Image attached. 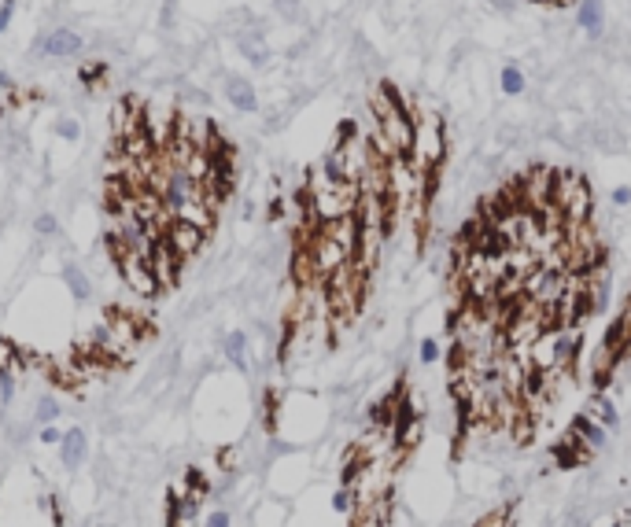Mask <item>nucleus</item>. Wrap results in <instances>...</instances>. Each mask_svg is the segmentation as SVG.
Here are the masks:
<instances>
[{"label":"nucleus","instance_id":"f257e3e1","mask_svg":"<svg viewBox=\"0 0 631 527\" xmlns=\"http://www.w3.org/2000/svg\"><path fill=\"white\" fill-rule=\"evenodd\" d=\"M307 203L310 210H314L318 221H336V218H347V214L358 210V199H362V188L355 181H340V177H329L322 170H314V174L307 177Z\"/></svg>","mask_w":631,"mask_h":527},{"label":"nucleus","instance_id":"f03ea898","mask_svg":"<svg viewBox=\"0 0 631 527\" xmlns=\"http://www.w3.org/2000/svg\"><path fill=\"white\" fill-rule=\"evenodd\" d=\"M417 137H414V152L406 163H414L417 174H425V170H440L443 159H447V133H443V122L440 115H421L417 118Z\"/></svg>","mask_w":631,"mask_h":527},{"label":"nucleus","instance_id":"7ed1b4c3","mask_svg":"<svg viewBox=\"0 0 631 527\" xmlns=\"http://www.w3.org/2000/svg\"><path fill=\"white\" fill-rule=\"evenodd\" d=\"M591 185L580 177V174H554V210L561 214L569 225H583L587 218H591Z\"/></svg>","mask_w":631,"mask_h":527},{"label":"nucleus","instance_id":"20e7f679","mask_svg":"<svg viewBox=\"0 0 631 527\" xmlns=\"http://www.w3.org/2000/svg\"><path fill=\"white\" fill-rule=\"evenodd\" d=\"M203 236H207V229H200V225H192V221H185V218H174L163 229V240L174 247V251L181 255V258H192L203 247Z\"/></svg>","mask_w":631,"mask_h":527},{"label":"nucleus","instance_id":"39448f33","mask_svg":"<svg viewBox=\"0 0 631 527\" xmlns=\"http://www.w3.org/2000/svg\"><path fill=\"white\" fill-rule=\"evenodd\" d=\"M148 262H152V273H155V281L163 284V288H170V284H177V277H181V258L174 247H170L163 236L155 240V247H152V255H148Z\"/></svg>","mask_w":631,"mask_h":527},{"label":"nucleus","instance_id":"423d86ee","mask_svg":"<svg viewBox=\"0 0 631 527\" xmlns=\"http://www.w3.org/2000/svg\"><path fill=\"white\" fill-rule=\"evenodd\" d=\"M37 52H41V56H48V59H70V56H78V52H81V37L74 34V30H67V26L48 30V34L41 37Z\"/></svg>","mask_w":631,"mask_h":527},{"label":"nucleus","instance_id":"0eeeda50","mask_svg":"<svg viewBox=\"0 0 631 527\" xmlns=\"http://www.w3.org/2000/svg\"><path fill=\"white\" fill-rule=\"evenodd\" d=\"M417 432H421V413L414 410V402L406 399H399V410H395V424H391V435H395V443H399L402 450H410L414 446V439H417Z\"/></svg>","mask_w":631,"mask_h":527},{"label":"nucleus","instance_id":"6e6552de","mask_svg":"<svg viewBox=\"0 0 631 527\" xmlns=\"http://www.w3.org/2000/svg\"><path fill=\"white\" fill-rule=\"evenodd\" d=\"M56 450H59V461H63V468H67V472L81 468L85 457H89V439H85V428H70V432H63V443Z\"/></svg>","mask_w":631,"mask_h":527},{"label":"nucleus","instance_id":"1a4fd4ad","mask_svg":"<svg viewBox=\"0 0 631 527\" xmlns=\"http://www.w3.org/2000/svg\"><path fill=\"white\" fill-rule=\"evenodd\" d=\"M226 100L233 103V111H240V115L259 111V92H255V85L248 78H237V74L226 78Z\"/></svg>","mask_w":631,"mask_h":527},{"label":"nucleus","instance_id":"9d476101","mask_svg":"<svg viewBox=\"0 0 631 527\" xmlns=\"http://www.w3.org/2000/svg\"><path fill=\"white\" fill-rule=\"evenodd\" d=\"M576 26H580L587 37H602V30H605V4L602 0H580V8H576Z\"/></svg>","mask_w":631,"mask_h":527},{"label":"nucleus","instance_id":"9b49d317","mask_svg":"<svg viewBox=\"0 0 631 527\" xmlns=\"http://www.w3.org/2000/svg\"><path fill=\"white\" fill-rule=\"evenodd\" d=\"M583 439L576 435V432H569V439H565V443H558L554 446V461H558L561 468H580L583 461H587V454H583Z\"/></svg>","mask_w":631,"mask_h":527},{"label":"nucleus","instance_id":"f8f14e48","mask_svg":"<svg viewBox=\"0 0 631 527\" xmlns=\"http://www.w3.org/2000/svg\"><path fill=\"white\" fill-rule=\"evenodd\" d=\"M572 432L580 435L587 446H602V443H605V428L598 424L591 413H576V417H572Z\"/></svg>","mask_w":631,"mask_h":527},{"label":"nucleus","instance_id":"ddd939ff","mask_svg":"<svg viewBox=\"0 0 631 527\" xmlns=\"http://www.w3.org/2000/svg\"><path fill=\"white\" fill-rule=\"evenodd\" d=\"M587 413H591V417H594V421L602 424V428H617V424H620V417H617V406L609 402V395H605V391H598V395H594V399H591V406H587Z\"/></svg>","mask_w":631,"mask_h":527},{"label":"nucleus","instance_id":"4468645a","mask_svg":"<svg viewBox=\"0 0 631 527\" xmlns=\"http://www.w3.org/2000/svg\"><path fill=\"white\" fill-rule=\"evenodd\" d=\"M108 74H111L108 59H93V63H85V67L78 70V81L85 85V89H100V85L108 81Z\"/></svg>","mask_w":631,"mask_h":527},{"label":"nucleus","instance_id":"2eb2a0df","mask_svg":"<svg viewBox=\"0 0 631 527\" xmlns=\"http://www.w3.org/2000/svg\"><path fill=\"white\" fill-rule=\"evenodd\" d=\"M498 85H502L506 96H521L524 89H528V78H524V70L517 67V63H506L502 74H498Z\"/></svg>","mask_w":631,"mask_h":527},{"label":"nucleus","instance_id":"dca6fc26","mask_svg":"<svg viewBox=\"0 0 631 527\" xmlns=\"http://www.w3.org/2000/svg\"><path fill=\"white\" fill-rule=\"evenodd\" d=\"M226 358L237 369H248V332H229L226 336Z\"/></svg>","mask_w":631,"mask_h":527},{"label":"nucleus","instance_id":"f3484780","mask_svg":"<svg viewBox=\"0 0 631 527\" xmlns=\"http://www.w3.org/2000/svg\"><path fill=\"white\" fill-rule=\"evenodd\" d=\"M63 284L70 288L74 299H89L93 295V281L78 270V266H67V270H63Z\"/></svg>","mask_w":631,"mask_h":527},{"label":"nucleus","instance_id":"a211bd4d","mask_svg":"<svg viewBox=\"0 0 631 527\" xmlns=\"http://www.w3.org/2000/svg\"><path fill=\"white\" fill-rule=\"evenodd\" d=\"M240 52L248 56V63H255V67H262V63L270 59V52H266L259 30H255V34H244V37H240Z\"/></svg>","mask_w":631,"mask_h":527},{"label":"nucleus","instance_id":"6ab92c4d","mask_svg":"<svg viewBox=\"0 0 631 527\" xmlns=\"http://www.w3.org/2000/svg\"><path fill=\"white\" fill-rule=\"evenodd\" d=\"M30 361H34L30 350L23 354L8 336H0V365H4V369H23V365H30Z\"/></svg>","mask_w":631,"mask_h":527},{"label":"nucleus","instance_id":"aec40b11","mask_svg":"<svg viewBox=\"0 0 631 527\" xmlns=\"http://www.w3.org/2000/svg\"><path fill=\"white\" fill-rule=\"evenodd\" d=\"M12 399H15V369L0 365V406H12Z\"/></svg>","mask_w":631,"mask_h":527},{"label":"nucleus","instance_id":"412c9836","mask_svg":"<svg viewBox=\"0 0 631 527\" xmlns=\"http://www.w3.org/2000/svg\"><path fill=\"white\" fill-rule=\"evenodd\" d=\"M59 417V402H56V395H45V399L37 402V424H52Z\"/></svg>","mask_w":631,"mask_h":527},{"label":"nucleus","instance_id":"4be33fe9","mask_svg":"<svg viewBox=\"0 0 631 527\" xmlns=\"http://www.w3.org/2000/svg\"><path fill=\"white\" fill-rule=\"evenodd\" d=\"M56 137H59V141H70L74 144L81 137V126L74 122V118H59V122H56Z\"/></svg>","mask_w":631,"mask_h":527},{"label":"nucleus","instance_id":"5701e85b","mask_svg":"<svg viewBox=\"0 0 631 527\" xmlns=\"http://www.w3.org/2000/svg\"><path fill=\"white\" fill-rule=\"evenodd\" d=\"M417 358H421V365L440 361V343H436L432 336H425V339H421V347H417Z\"/></svg>","mask_w":631,"mask_h":527},{"label":"nucleus","instance_id":"b1692460","mask_svg":"<svg viewBox=\"0 0 631 527\" xmlns=\"http://www.w3.org/2000/svg\"><path fill=\"white\" fill-rule=\"evenodd\" d=\"M333 509H336V513H351V509H355V490H351V487H340V490L333 494Z\"/></svg>","mask_w":631,"mask_h":527},{"label":"nucleus","instance_id":"393cba45","mask_svg":"<svg viewBox=\"0 0 631 527\" xmlns=\"http://www.w3.org/2000/svg\"><path fill=\"white\" fill-rule=\"evenodd\" d=\"M506 520H509V505H502V509H495V513H487L484 520H476L473 527H506Z\"/></svg>","mask_w":631,"mask_h":527},{"label":"nucleus","instance_id":"a878e982","mask_svg":"<svg viewBox=\"0 0 631 527\" xmlns=\"http://www.w3.org/2000/svg\"><path fill=\"white\" fill-rule=\"evenodd\" d=\"M34 229H37L41 236H56V232H59V221H56V214H41V218L34 221Z\"/></svg>","mask_w":631,"mask_h":527},{"label":"nucleus","instance_id":"bb28decb","mask_svg":"<svg viewBox=\"0 0 631 527\" xmlns=\"http://www.w3.org/2000/svg\"><path fill=\"white\" fill-rule=\"evenodd\" d=\"M185 479H188V487H192V494H196V498H200V494H207V490H211L200 468H188V472H185Z\"/></svg>","mask_w":631,"mask_h":527},{"label":"nucleus","instance_id":"cd10ccee","mask_svg":"<svg viewBox=\"0 0 631 527\" xmlns=\"http://www.w3.org/2000/svg\"><path fill=\"white\" fill-rule=\"evenodd\" d=\"M12 19H15V0H0V34H8Z\"/></svg>","mask_w":631,"mask_h":527},{"label":"nucleus","instance_id":"c85d7f7f","mask_svg":"<svg viewBox=\"0 0 631 527\" xmlns=\"http://www.w3.org/2000/svg\"><path fill=\"white\" fill-rule=\"evenodd\" d=\"M203 527H233V516H229L226 509H215V513H207Z\"/></svg>","mask_w":631,"mask_h":527},{"label":"nucleus","instance_id":"c756f323","mask_svg":"<svg viewBox=\"0 0 631 527\" xmlns=\"http://www.w3.org/2000/svg\"><path fill=\"white\" fill-rule=\"evenodd\" d=\"M41 443H45V446H59L63 443V432H59L56 424H41Z\"/></svg>","mask_w":631,"mask_h":527},{"label":"nucleus","instance_id":"7c9ffc66","mask_svg":"<svg viewBox=\"0 0 631 527\" xmlns=\"http://www.w3.org/2000/svg\"><path fill=\"white\" fill-rule=\"evenodd\" d=\"M609 199H613V207H628V203H631V185H617Z\"/></svg>","mask_w":631,"mask_h":527},{"label":"nucleus","instance_id":"2f4dec72","mask_svg":"<svg viewBox=\"0 0 631 527\" xmlns=\"http://www.w3.org/2000/svg\"><path fill=\"white\" fill-rule=\"evenodd\" d=\"M284 218V199H273L270 203V221H281Z\"/></svg>","mask_w":631,"mask_h":527},{"label":"nucleus","instance_id":"473e14b6","mask_svg":"<svg viewBox=\"0 0 631 527\" xmlns=\"http://www.w3.org/2000/svg\"><path fill=\"white\" fill-rule=\"evenodd\" d=\"M0 92H15V81H12V74H4V70H0Z\"/></svg>","mask_w":631,"mask_h":527},{"label":"nucleus","instance_id":"72a5a7b5","mask_svg":"<svg viewBox=\"0 0 631 527\" xmlns=\"http://www.w3.org/2000/svg\"><path fill=\"white\" fill-rule=\"evenodd\" d=\"M532 4H550V0H532Z\"/></svg>","mask_w":631,"mask_h":527},{"label":"nucleus","instance_id":"f704fd0d","mask_svg":"<svg viewBox=\"0 0 631 527\" xmlns=\"http://www.w3.org/2000/svg\"><path fill=\"white\" fill-rule=\"evenodd\" d=\"M613 527H624V524H613Z\"/></svg>","mask_w":631,"mask_h":527}]
</instances>
